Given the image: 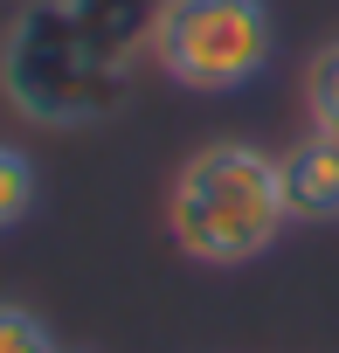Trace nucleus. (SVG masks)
<instances>
[{
  "instance_id": "f257e3e1",
  "label": "nucleus",
  "mask_w": 339,
  "mask_h": 353,
  "mask_svg": "<svg viewBox=\"0 0 339 353\" xmlns=\"http://www.w3.org/2000/svg\"><path fill=\"white\" fill-rule=\"evenodd\" d=\"M159 8L166 0H28L0 35V97L49 132L104 125L138 56H152Z\"/></svg>"
},
{
  "instance_id": "f03ea898",
  "label": "nucleus",
  "mask_w": 339,
  "mask_h": 353,
  "mask_svg": "<svg viewBox=\"0 0 339 353\" xmlns=\"http://www.w3.org/2000/svg\"><path fill=\"white\" fill-rule=\"evenodd\" d=\"M284 222L291 215L277 188V152H263L256 139H208L166 188V236L201 270H243L270 256Z\"/></svg>"
},
{
  "instance_id": "7ed1b4c3",
  "label": "nucleus",
  "mask_w": 339,
  "mask_h": 353,
  "mask_svg": "<svg viewBox=\"0 0 339 353\" xmlns=\"http://www.w3.org/2000/svg\"><path fill=\"white\" fill-rule=\"evenodd\" d=\"M277 56V14L270 0H166L152 28V63L166 83L194 97H236L249 90Z\"/></svg>"
},
{
  "instance_id": "20e7f679",
  "label": "nucleus",
  "mask_w": 339,
  "mask_h": 353,
  "mask_svg": "<svg viewBox=\"0 0 339 353\" xmlns=\"http://www.w3.org/2000/svg\"><path fill=\"white\" fill-rule=\"evenodd\" d=\"M277 188H284V215L318 229V222H339V139L332 132H305L277 152Z\"/></svg>"
},
{
  "instance_id": "39448f33",
  "label": "nucleus",
  "mask_w": 339,
  "mask_h": 353,
  "mask_svg": "<svg viewBox=\"0 0 339 353\" xmlns=\"http://www.w3.org/2000/svg\"><path fill=\"white\" fill-rule=\"evenodd\" d=\"M35 201H42V173H35V159H28L14 139H0V236L21 229V222L35 215Z\"/></svg>"
},
{
  "instance_id": "423d86ee",
  "label": "nucleus",
  "mask_w": 339,
  "mask_h": 353,
  "mask_svg": "<svg viewBox=\"0 0 339 353\" xmlns=\"http://www.w3.org/2000/svg\"><path fill=\"white\" fill-rule=\"evenodd\" d=\"M305 118H311L318 132L339 139V35L318 42L311 63H305Z\"/></svg>"
},
{
  "instance_id": "0eeeda50",
  "label": "nucleus",
  "mask_w": 339,
  "mask_h": 353,
  "mask_svg": "<svg viewBox=\"0 0 339 353\" xmlns=\"http://www.w3.org/2000/svg\"><path fill=\"white\" fill-rule=\"evenodd\" d=\"M0 353H63V346H56V332L35 305L0 298Z\"/></svg>"
}]
</instances>
